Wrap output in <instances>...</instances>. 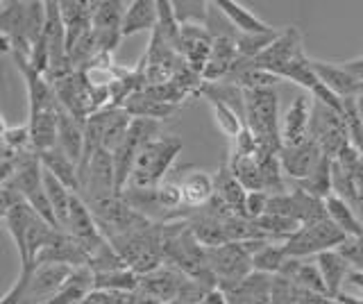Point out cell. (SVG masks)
Instances as JSON below:
<instances>
[{
    "mask_svg": "<svg viewBox=\"0 0 363 304\" xmlns=\"http://www.w3.org/2000/svg\"><path fill=\"white\" fill-rule=\"evenodd\" d=\"M245 94V130L252 134L259 148L270 154H279V103L275 89H255Z\"/></svg>",
    "mask_w": 363,
    "mask_h": 304,
    "instance_id": "1",
    "label": "cell"
},
{
    "mask_svg": "<svg viewBox=\"0 0 363 304\" xmlns=\"http://www.w3.org/2000/svg\"><path fill=\"white\" fill-rule=\"evenodd\" d=\"M182 148H184V143L175 134H157L139 152L130 186L157 188L159 184H164V177L170 173V168H173Z\"/></svg>",
    "mask_w": 363,
    "mask_h": 304,
    "instance_id": "2",
    "label": "cell"
},
{
    "mask_svg": "<svg viewBox=\"0 0 363 304\" xmlns=\"http://www.w3.org/2000/svg\"><path fill=\"white\" fill-rule=\"evenodd\" d=\"M304 60H309V57H306V52H304L302 32L298 30V26H289V28H281L279 37L272 41L259 57L250 60V64L277 75L279 80H286V75Z\"/></svg>",
    "mask_w": 363,
    "mask_h": 304,
    "instance_id": "3",
    "label": "cell"
},
{
    "mask_svg": "<svg viewBox=\"0 0 363 304\" xmlns=\"http://www.w3.org/2000/svg\"><path fill=\"white\" fill-rule=\"evenodd\" d=\"M345 241H347V236L340 232L332 220L320 218V220L302 225V227L281 245L291 259H304L311 254L318 257L329 250H338Z\"/></svg>",
    "mask_w": 363,
    "mask_h": 304,
    "instance_id": "4",
    "label": "cell"
},
{
    "mask_svg": "<svg viewBox=\"0 0 363 304\" xmlns=\"http://www.w3.org/2000/svg\"><path fill=\"white\" fill-rule=\"evenodd\" d=\"M311 139L318 143V148L323 150L325 157L336 159L343 152L350 141V130L343 114H338L332 107H327L323 103L313 100L311 107Z\"/></svg>",
    "mask_w": 363,
    "mask_h": 304,
    "instance_id": "5",
    "label": "cell"
},
{
    "mask_svg": "<svg viewBox=\"0 0 363 304\" xmlns=\"http://www.w3.org/2000/svg\"><path fill=\"white\" fill-rule=\"evenodd\" d=\"M207 261L211 273L218 279V288L234 286L252 275V252L247 243H225L220 247H209Z\"/></svg>",
    "mask_w": 363,
    "mask_h": 304,
    "instance_id": "6",
    "label": "cell"
},
{
    "mask_svg": "<svg viewBox=\"0 0 363 304\" xmlns=\"http://www.w3.org/2000/svg\"><path fill=\"white\" fill-rule=\"evenodd\" d=\"M211 48H213V37L207 30L204 23L198 21H189V23H182V43H179V55L182 60L186 62V66L198 73L200 77L204 75L209 57H211Z\"/></svg>",
    "mask_w": 363,
    "mask_h": 304,
    "instance_id": "7",
    "label": "cell"
},
{
    "mask_svg": "<svg viewBox=\"0 0 363 304\" xmlns=\"http://www.w3.org/2000/svg\"><path fill=\"white\" fill-rule=\"evenodd\" d=\"M311 107L313 98L304 94L293 98V103L279 120L281 148H295V145H302L311 139Z\"/></svg>",
    "mask_w": 363,
    "mask_h": 304,
    "instance_id": "8",
    "label": "cell"
},
{
    "mask_svg": "<svg viewBox=\"0 0 363 304\" xmlns=\"http://www.w3.org/2000/svg\"><path fill=\"white\" fill-rule=\"evenodd\" d=\"M323 150L318 148V143L309 139L302 145H295V148H281L279 150V164L281 171L286 175L289 184H300L309 177L318 166L323 162Z\"/></svg>",
    "mask_w": 363,
    "mask_h": 304,
    "instance_id": "9",
    "label": "cell"
},
{
    "mask_svg": "<svg viewBox=\"0 0 363 304\" xmlns=\"http://www.w3.org/2000/svg\"><path fill=\"white\" fill-rule=\"evenodd\" d=\"M186 281L182 279L179 275L170 273V270H155V273H147V275H141L139 279V291L141 295L147 300V302H170L179 298L182 288H184Z\"/></svg>",
    "mask_w": 363,
    "mask_h": 304,
    "instance_id": "10",
    "label": "cell"
},
{
    "mask_svg": "<svg viewBox=\"0 0 363 304\" xmlns=\"http://www.w3.org/2000/svg\"><path fill=\"white\" fill-rule=\"evenodd\" d=\"M311 69L315 77L320 80L323 86H327L329 91L338 98H354L357 91L361 89L363 82H359L354 75H350L338 62H320L311 60Z\"/></svg>",
    "mask_w": 363,
    "mask_h": 304,
    "instance_id": "11",
    "label": "cell"
},
{
    "mask_svg": "<svg viewBox=\"0 0 363 304\" xmlns=\"http://www.w3.org/2000/svg\"><path fill=\"white\" fill-rule=\"evenodd\" d=\"M60 5H62V18H64V28H66V48L71 52L91 32V12H94V3L62 0Z\"/></svg>",
    "mask_w": 363,
    "mask_h": 304,
    "instance_id": "12",
    "label": "cell"
},
{
    "mask_svg": "<svg viewBox=\"0 0 363 304\" xmlns=\"http://www.w3.org/2000/svg\"><path fill=\"white\" fill-rule=\"evenodd\" d=\"M315 266H318V270H320V275L325 279L329 298L336 300L340 293H343L345 279H350V273L354 268H352V264L338 250H329V252L318 254L315 257Z\"/></svg>",
    "mask_w": 363,
    "mask_h": 304,
    "instance_id": "13",
    "label": "cell"
},
{
    "mask_svg": "<svg viewBox=\"0 0 363 304\" xmlns=\"http://www.w3.org/2000/svg\"><path fill=\"white\" fill-rule=\"evenodd\" d=\"M213 184H216V198H218L234 216L245 218V200L250 191L238 182L230 166L227 164L220 166V171L213 175Z\"/></svg>",
    "mask_w": 363,
    "mask_h": 304,
    "instance_id": "14",
    "label": "cell"
},
{
    "mask_svg": "<svg viewBox=\"0 0 363 304\" xmlns=\"http://www.w3.org/2000/svg\"><path fill=\"white\" fill-rule=\"evenodd\" d=\"M57 116H60V125H57V145H60L75 164H79L82 152H84V125L86 123L71 116L62 105H60V111H57Z\"/></svg>",
    "mask_w": 363,
    "mask_h": 304,
    "instance_id": "15",
    "label": "cell"
},
{
    "mask_svg": "<svg viewBox=\"0 0 363 304\" xmlns=\"http://www.w3.org/2000/svg\"><path fill=\"white\" fill-rule=\"evenodd\" d=\"M216 7L225 14V18L234 26L238 35H270V32H277V28L268 26L266 21H261L241 3H234V0H216Z\"/></svg>",
    "mask_w": 363,
    "mask_h": 304,
    "instance_id": "16",
    "label": "cell"
},
{
    "mask_svg": "<svg viewBox=\"0 0 363 304\" xmlns=\"http://www.w3.org/2000/svg\"><path fill=\"white\" fill-rule=\"evenodd\" d=\"M39 159H41L43 171L50 173L55 179H60V182L71 188L73 193H79V191H82V186H79V175H77V164L60 148V145L41 152Z\"/></svg>",
    "mask_w": 363,
    "mask_h": 304,
    "instance_id": "17",
    "label": "cell"
},
{
    "mask_svg": "<svg viewBox=\"0 0 363 304\" xmlns=\"http://www.w3.org/2000/svg\"><path fill=\"white\" fill-rule=\"evenodd\" d=\"M182 198H184L186 209H204L216 196L213 177L204 171H191L182 177Z\"/></svg>",
    "mask_w": 363,
    "mask_h": 304,
    "instance_id": "18",
    "label": "cell"
},
{
    "mask_svg": "<svg viewBox=\"0 0 363 304\" xmlns=\"http://www.w3.org/2000/svg\"><path fill=\"white\" fill-rule=\"evenodd\" d=\"M159 21V9H157V0H134L125 9V18H123V39L125 37H134L139 32H155Z\"/></svg>",
    "mask_w": 363,
    "mask_h": 304,
    "instance_id": "19",
    "label": "cell"
},
{
    "mask_svg": "<svg viewBox=\"0 0 363 304\" xmlns=\"http://www.w3.org/2000/svg\"><path fill=\"white\" fill-rule=\"evenodd\" d=\"M123 109L128 111L132 118H145V120H155V123H162L166 118H170L179 109L177 105H168L162 103V100H155L150 96H145L143 91L134 94L128 103L123 105Z\"/></svg>",
    "mask_w": 363,
    "mask_h": 304,
    "instance_id": "20",
    "label": "cell"
},
{
    "mask_svg": "<svg viewBox=\"0 0 363 304\" xmlns=\"http://www.w3.org/2000/svg\"><path fill=\"white\" fill-rule=\"evenodd\" d=\"M325 209H327V218L332 220L347 239H359V236H363V225L357 216V211L352 209L345 200H340L338 196H329L325 200Z\"/></svg>",
    "mask_w": 363,
    "mask_h": 304,
    "instance_id": "21",
    "label": "cell"
},
{
    "mask_svg": "<svg viewBox=\"0 0 363 304\" xmlns=\"http://www.w3.org/2000/svg\"><path fill=\"white\" fill-rule=\"evenodd\" d=\"M332 177H334V159L329 157H323L320 166L304 179L300 184H291L293 188H300L304 193H309L318 200H327L329 196H334V184H332Z\"/></svg>",
    "mask_w": 363,
    "mask_h": 304,
    "instance_id": "22",
    "label": "cell"
},
{
    "mask_svg": "<svg viewBox=\"0 0 363 304\" xmlns=\"http://www.w3.org/2000/svg\"><path fill=\"white\" fill-rule=\"evenodd\" d=\"M289 254L286 250H284V245H275V243H266V245H261L259 250L252 254V270L255 273H264V275H279L281 273V268L286 266L289 261Z\"/></svg>",
    "mask_w": 363,
    "mask_h": 304,
    "instance_id": "23",
    "label": "cell"
},
{
    "mask_svg": "<svg viewBox=\"0 0 363 304\" xmlns=\"http://www.w3.org/2000/svg\"><path fill=\"white\" fill-rule=\"evenodd\" d=\"M207 103H209V107L213 111L216 125H218V130L234 143L245 132V120H243V116H238L232 107H227L225 103H220V100H216V98H207Z\"/></svg>",
    "mask_w": 363,
    "mask_h": 304,
    "instance_id": "24",
    "label": "cell"
},
{
    "mask_svg": "<svg viewBox=\"0 0 363 304\" xmlns=\"http://www.w3.org/2000/svg\"><path fill=\"white\" fill-rule=\"evenodd\" d=\"M3 150H11V152L32 150L28 123H26V125H14V128H9L7 123H3Z\"/></svg>",
    "mask_w": 363,
    "mask_h": 304,
    "instance_id": "25",
    "label": "cell"
},
{
    "mask_svg": "<svg viewBox=\"0 0 363 304\" xmlns=\"http://www.w3.org/2000/svg\"><path fill=\"white\" fill-rule=\"evenodd\" d=\"M268 200H270V196L264 193V191H250L247 200H245V218L259 220L261 216H266Z\"/></svg>",
    "mask_w": 363,
    "mask_h": 304,
    "instance_id": "26",
    "label": "cell"
},
{
    "mask_svg": "<svg viewBox=\"0 0 363 304\" xmlns=\"http://www.w3.org/2000/svg\"><path fill=\"white\" fill-rule=\"evenodd\" d=\"M347 281H352V284H354L359 291H363V270H352Z\"/></svg>",
    "mask_w": 363,
    "mask_h": 304,
    "instance_id": "27",
    "label": "cell"
},
{
    "mask_svg": "<svg viewBox=\"0 0 363 304\" xmlns=\"http://www.w3.org/2000/svg\"><path fill=\"white\" fill-rule=\"evenodd\" d=\"M354 105H357V111H359V118L363 123V84H361V89L357 91V96H354Z\"/></svg>",
    "mask_w": 363,
    "mask_h": 304,
    "instance_id": "28",
    "label": "cell"
},
{
    "mask_svg": "<svg viewBox=\"0 0 363 304\" xmlns=\"http://www.w3.org/2000/svg\"><path fill=\"white\" fill-rule=\"evenodd\" d=\"M338 304H363V300L359 298H352V295H345V293H340V295L336 298Z\"/></svg>",
    "mask_w": 363,
    "mask_h": 304,
    "instance_id": "29",
    "label": "cell"
},
{
    "mask_svg": "<svg viewBox=\"0 0 363 304\" xmlns=\"http://www.w3.org/2000/svg\"><path fill=\"white\" fill-rule=\"evenodd\" d=\"M359 152H361V157H363V145H361V150H359Z\"/></svg>",
    "mask_w": 363,
    "mask_h": 304,
    "instance_id": "30",
    "label": "cell"
}]
</instances>
